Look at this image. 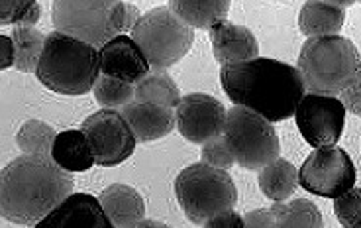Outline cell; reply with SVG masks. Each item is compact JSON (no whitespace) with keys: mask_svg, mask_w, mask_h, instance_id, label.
<instances>
[{"mask_svg":"<svg viewBox=\"0 0 361 228\" xmlns=\"http://www.w3.org/2000/svg\"><path fill=\"white\" fill-rule=\"evenodd\" d=\"M180 89L171 75L165 71H149L142 81L135 85V101L177 109L180 102Z\"/></svg>","mask_w":361,"mask_h":228,"instance_id":"cell-22","label":"cell"},{"mask_svg":"<svg viewBox=\"0 0 361 228\" xmlns=\"http://www.w3.org/2000/svg\"><path fill=\"white\" fill-rule=\"evenodd\" d=\"M120 112L126 119L128 126L132 128L137 142H154L165 138L177 124V116L169 107L134 101Z\"/></svg>","mask_w":361,"mask_h":228,"instance_id":"cell-16","label":"cell"},{"mask_svg":"<svg viewBox=\"0 0 361 228\" xmlns=\"http://www.w3.org/2000/svg\"><path fill=\"white\" fill-rule=\"evenodd\" d=\"M42 16V6L36 0H2L0 24L2 26H36Z\"/></svg>","mask_w":361,"mask_h":228,"instance_id":"cell-27","label":"cell"},{"mask_svg":"<svg viewBox=\"0 0 361 228\" xmlns=\"http://www.w3.org/2000/svg\"><path fill=\"white\" fill-rule=\"evenodd\" d=\"M200 160H202V164L224 169V172H228V167H232L235 164L234 155H232L230 148L226 144L224 136H218L207 142L200 150Z\"/></svg>","mask_w":361,"mask_h":228,"instance_id":"cell-29","label":"cell"},{"mask_svg":"<svg viewBox=\"0 0 361 228\" xmlns=\"http://www.w3.org/2000/svg\"><path fill=\"white\" fill-rule=\"evenodd\" d=\"M169 8L190 28L210 30L218 22H224L230 10L228 0H173Z\"/></svg>","mask_w":361,"mask_h":228,"instance_id":"cell-21","label":"cell"},{"mask_svg":"<svg viewBox=\"0 0 361 228\" xmlns=\"http://www.w3.org/2000/svg\"><path fill=\"white\" fill-rule=\"evenodd\" d=\"M71 195V174L51 155H20L0 175V210L12 224L36 227Z\"/></svg>","mask_w":361,"mask_h":228,"instance_id":"cell-1","label":"cell"},{"mask_svg":"<svg viewBox=\"0 0 361 228\" xmlns=\"http://www.w3.org/2000/svg\"><path fill=\"white\" fill-rule=\"evenodd\" d=\"M295 119L307 144H310L314 150L332 148L342 138L345 107L338 97L307 92L298 104Z\"/></svg>","mask_w":361,"mask_h":228,"instance_id":"cell-11","label":"cell"},{"mask_svg":"<svg viewBox=\"0 0 361 228\" xmlns=\"http://www.w3.org/2000/svg\"><path fill=\"white\" fill-rule=\"evenodd\" d=\"M340 101L343 102L345 110H350L352 114L361 119V64L355 69L352 81L348 83V87L340 95Z\"/></svg>","mask_w":361,"mask_h":228,"instance_id":"cell-30","label":"cell"},{"mask_svg":"<svg viewBox=\"0 0 361 228\" xmlns=\"http://www.w3.org/2000/svg\"><path fill=\"white\" fill-rule=\"evenodd\" d=\"M210 42L214 59L222 65L247 64L259 57V44L250 28L234 22H218L210 28Z\"/></svg>","mask_w":361,"mask_h":228,"instance_id":"cell-15","label":"cell"},{"mask_svg":"<svg viewBox=\"0 0 361 228\" xmlns=\"http://www.w3.org/2000/svg\"><path fill=\"white\" fill-rule=\"evenodd\" d=\"M34 228H114L97 197L89 193H73Z\"/></svg>","mask_w":361,"mask_h":228,"instance_id":"cell-14","label":"cell"},{"mask_svg":"<svg viewBox=\"0 0 361 228\" xmlns=\"http://www.w3.org/2000/svg\"><path fill=\"white\" fill-rule=\"evenodd\" d=\"M355 165L342 148H318L298 169V185L324 199H338L353 189Z\"/></svg>","mask_w":361,"mask_h":228,"instance_id":"cell-9","label":"cell"},{"mask_svg":"<svg viewBox=\"0 0 361 228\" xmlns=\"http://www.w3.org/2000/svg\"><path fill=\"white\" fill-rule=\"evenodd\" d=\"M132 40L154 69L165 71L189 54L195 32L169 6H157L140 16L132 30Z\"/></svg>","mask_w":361,"mask_h":228,"instance_id":"cell-7","label":"cell"},{"mask_svg":"<svg viewBox=\"0 0 361 228\" xmlns=\"http://www.w3.org/2000/svg\"><path fill=\"white\" fill-rule=\"evenodd\" d=\"M54 162L65 172H89L94 162V154L90 148L89 140L81 130H65L57 134L51 152Z\"/></svg>","mask_w":361,"mask_h":228,"instance_id":"cell-19","label":"cell"},{"mask_svg":"<svg viewBox=\"0 0 361 228\" xmlns=\"http://www.w3.org/2000/svg\"><path fill=\"white\" fill-rule=\"evenodd\" d=\"M51 20L57 32L102 47L122 32L134 30L140 12L122 0H55Z\"/></svg>","mask_w":361,"mask_h":228,"instance_id":"cell-4","label":"cell"},{"mask_svg":"<svg viewBox=\"0 0 361 228\" xmlns=\"http://www.w3.org/2000/svg\"><path fill=\"white\" fill-rule=\"evenodd\" d=\"M228 110L212 95L190 92L180 99L175 110L177 128L185 140L204 146L207 142L222 136Z\"/></svg>","mask_w":361,"mask_h":228,"instance_id":"cell-12","label":"cell"},{"mask_svg":"<svg viewBox=\"0 0 361 228\" xmlns=\"http://www.w3.org/2000/svg\"><path fill=\"white\" fill-rule=\"evenodd\" d=\"M81 132L89 140L94 162L100 167H114L126 162L135 150V136L120 110L102 109L82 122Z\"/></svg>","mask_w":361,"mask_h":228,"instance_id":"cell-10","label":"cell"},{"mask_svg":"<svg viewBox=\"0 0 361 228\" xmlns=\"http://www.w3.org/2000/svg\"><path fill=\"white\" fill-rule=\"evenodd\" d=\"M259 189L273 203H285L290 199L298 187V169L285 157L273 160L269 165H265L259 177Z\"/></svg>","mask_w":361,"mask_h":228,"instance_id":"cell-20","label":"cell"},{"mask_svg":"<svg viewBox=\"0 0 361 228\" xmlns=\"http://www.w3.org/2000/svg\"><path fill=\"white\" fill-rule=\"evenodd\" d=\"M16 67V46L10 36H0V69Z\"/></svg>","mask_w":361,"mask_h":228,"instance_id":"cell-33","label":"cell"},{"mask_svg":"<svg viewBox=\"0 0 361 228\" xmlns=\"http://www.w3.org/2000/svg\"><path fill=\"white\" fill-rule=\"evenodd\" d=\"M220 83L235 107L252 110L271 124L295 116L307 95L297 67L269 57L220 67Z\"/></svg>","mask_w":361,"mask_h":228,"instance_id":"cell-2","label":"cell"},{"mask_svg":"<svg viewBox=\"0 0 361 228\" xmlns=\"http://www.w3.org/2000/svg\"><path fill=\"white\" fill-rule=\"evenodd\" d=\"M334 212L343 228L361 227V189L353 187L352 191L334 199Z\"/></svg>","mask_w":361,"mask_h":228,"instance_id":"cell-28","label":"cell"},{"mask_svg":"<svg viewBox=\"0 0 361 228\" xmlns=\"http://www.w3.org/2000/svg\"><path fill=\"white\" fill-rule=\"evenodd\" d=\"M152 65L132 36H118L100 47V73L137 85L149 73Z\"/></svg>","mask_w":361,"mask_h":228,"instance_id":"cell-13","label":"cell"},{"mask_svg":"<svg viewBox=\"0 0 361 228\" xmlns=\"http://www.w3.org/2000/svg\"><path fill=\"white\" fill-rule=\"evenodd\" d=\"M355 228H361V227H355Z\"/></svg>","mask_w":361,"mask_h":228,"instance_id":"cell-35","label":"cell"},{"mask_svg":"<svg viewBox=\"0 0 361 228\" xmlns=\"http://www.w3.org/2000/svg\"><path fill=\"white\" fill-rule=\"evenodd\" d=\"M135 228H171L169 224H165L161 220H154V219H144Z\"/></svg>","mask_w":361,"mask_h":228,"instance_id":"cell-34","label":"cell"},{"mask_svg":"<svg viewBox=\"0 0 361 228\" xmlns=\"http://www.w3.org/2000/svg\"><path fill=\"white\" fill-rule=\"evenodd\" d=\"M244 228H275V212L269 209H255L245 212Z\"/></svg>","mask_w":361,"mask_h":228,"instance_id":"cell-31","label":"cell"},{"mask_svg":"<svg viewBox=\"0 0 361 228\" xmlns=\"http://www.w3.org/2000/svg\"><path fill=\"white\" fill-rule=\"evenodd\" d=\"M175 197L192 224H204L238 203V189L228 172L212 165L190 164L175 179Z\"/></svg>","mask_w":361,"mask_h":228,"instance_id":"cell-6","label":"cell"},{"mask_svg":"<svg viewBox=\"0 0 361 228\" xmlns=\"http://www.w3.org/2000/svg\"><path fill=\"white\" fill-rule=\"evenodd\" d=\"M360 52L342 36L308 37L298 54V71L310 95L340 97L360 67Z\"/></svg>","mask_w":361,"mask_h":228,"instance_id":"cell-5","label":"cell"},{"mask_svg":"<svg viewBox=\"0 0 361 228\" xmlns=\"http://www.w3.org/2000/svg\"><path fill=\"white\" fill-rule=\"evenodd\" d=\"M100 75L99 47L57 30L45 36L36 77L49 91L71 97L87 95L94 89Z\"/></svg>","mask_w":361,"mask_h":228,"instance_id":"cell-3","label":"cell"},{"mask_svg":"<svg viewBox=\"0 0 361 228\" xmlns=\"http://www.w3.org/2000/svg\"><path fill=\"white\" fill-rule=\"evenodd\" d=\"M99 203L114 228H135L145 217L144 197L126 183H112L102 189Z\"/></svg>","mask_w":361,"mask_h":228,"instance_id":"cell-17","label":"cell"},{"mask_svg":"<svg viewBox=\"0 0 361 228\" xmlns=\"http://www.w3.org/2000/svg\"><path fill=\"white\" fill-rule=\"evenodd\" d=\"M271 210L275 212V228H324L322 212L308 199L273 203Z\"/></svg>","mask_w":361,"mask_h":228,"instance_id":"cell-23","label":"cell"},{"mask_svg":"<svg viewBox=\"0 0 361 228\" xmlns=\"http://www.w3.org/2000/svg\"><path fill=\"white\" fill-rule=\"evenodd\" d=\"M222 136L235 164L250 172H262L279 157V136L273 124L244 107L234 104L228 110Z\"/></svg>","mask_w":361,"mask_h":228,"instance_id":"cell-8","label":"cell"},{"mask_svg":"<svg viewBox=\"0 0 361 228\" xmlns=\"http://www.w3.org/2000/svg\"><path fill=\"white\" fill-rule=\"evenodd\" d=\"M10 37L16 46V69L22 73H36L37 64L44 54V34L34 26H16L12 28Z\"/></svg>","mask_w":361,"mask_h":228,"instance_id":"cell-24","label":"cell"},{"mask_svg":"<svg viewBox=\"0 0 361 228\" xmlns=\"http://www.w3.org/2000/svg\"><path fill=\"white\" fill-rule=\"evenodd\" d=\"M57 132L47 122L37 119L26 120L16 134V144L24 154L51 155Z\"/></svg>","mask_w":361,"mask_h":228,"instance_id":"cell-25","label":"cell"},{"mask_svg":"<svg viewBox=\"0 0 361 228\" xmlns=\"http://www.w3.org/2000/svg\"><path fill=\"white\" fill-rule=\"evenodd\" d=\"M202 228H244V217H240L234 209L224 210V212L207 220Z\"/></svg>","mask_w":361,"mask_h":228,"instance_id":"cell-32","label":"cell"},{"mask_svg":"<svg viewBox=\"0 0 361 228\" xmlns=\"http://www.w3.org/2000/svg\"><path fill=\"white\" fill-rule=\"evenodd\" d=\"M345 22V10L340 2L308 0L298 14V30L307 37L338 36Z\"/></svg>","mask_w":361,"mask_h":228,"instance_id":"cell-18","label":"cell"},{"mask_svg":"<svg viewBox=\"0 0 361 228\" xmlns=\"http://www.w3.org/2000/svg\"><path fill=\"white\" fill-rule=\"evenodd\" d=\"M92 92H94L97 102L102 104L104 109L122 110L130 102L135 101L134 85L120 81V79H114V77H109V75H100Z\"/></svg>","mask_w":361,"mask_h":228,"instance_id":"cell-26","label":"cell"}]
</instances>
